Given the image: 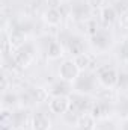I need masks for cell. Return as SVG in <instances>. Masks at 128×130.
<instances>
[{
	"label": "cell",
	"mask_w": 128,
	"mask_h": 130,
	"mask_svg": "<svg viewBox=\"0 0 128 130\" xmlns=\"http://www.w3.org/2000/svg\"><path fill=\"white\" fill-rule=\"evenodd\" d=\"M95 86H96V74H92L89 71H81L72 83L74 91L77 94H81V95L92 94L95 91Z\"/></svg>",
	"instance_id": "1"
},
{
	"label": "cell",
	"mask_w": 128,
	"mask_h": 130,
	"mask_svg": "<svg viewBox=\"0 0 128 130\" xmlns=\"http://www.w3.org/2000/svg\"><path fill=\"white\" fill-rule=\"evenodd\" d=\"M118 76H119V71H116L110 65H102L96 71L98 82L105 88H115L116 83H118Z\"/></svg>",
	"instance_id": "2"
},
{
	"label": "cell",
	"mask_w": 128,
	"mask_h": 130,
	"mask_svg": "<svg viewBox=\"0 0 128 130\" xmlns=\"http://www.w3.org/2000/svg\"><path fill=\"white\" fill-rule=\"evenodd\" d=\"M80 68L78 65L75 64L74 59H66L60 64V68H59V77L65 80V82H69V83H74V80L78 77L80 74Z\"/></svg>",
	"instance_id": "3"
},
{
	"label": "cell",
	"mask_w": 128,
	"mask_h": 130,
	"mask_svg": "<svg viewBox=\"0 0 128 130\" xmlns=\"http://www.w3.org/2000/svg\"><path fill=\"white\" fill-rule=\"evenodd\" d=\"M33 55H35L33 45H30V44L26 42L23 47H20V48L15 50L12 59H14L15 65H18V67H21V68H26V67L30 65V62H32V59H33Z\"/></svg>",
	"instance_id": "4"
},
{
	"label": "cell",
	"mask_w": 128,
	"mask_h": 130,
	"mask_svg": "<svg viewBox=\"0 0 128 130\" xmlns=\"http://www.w3.org/2000/svg\"><path fill=\"white\" fill-rule=\"evenodd\" d=\"M71 14L78 21H86L91 18L92 8L88 3V0H75L71 3Z\"/></svg>",
	"instance_id": "5"
},
{
	"label": "cell",
	"mask_w": 128,
	"mask_h": 130,
	"mask_svg": "<svg viewBox=\"0 0 128 130\" xmlns=\"http://www.w3.org/2000/svg\"><path fill=\"white\" fill-rule=\"evenodd\" d=\"M48 107L53 113L63 115L71 109V98H68V95H56L50 100Z\"/></svg>",
	"instance_id": "6"
},
{
	"label": "cell",
	"mask_w": 128,
	"mask_h": 130,
	"mask_svg": "<svg viewBox=\"0 0 128 130\" xmlns=\"http://www.w3.org/2000/svg\"><path fill=\"white\" fill-rule=\"evenodd\" d=\"M91 44L95 47L96 50L104 52V50H107L112 45V35L107 32V30L99 29L95 35L91 36Z\"/></svg>",
	"instance_id": "7"
},
{
	"label": "cell",
	"mask_w": 128,
	"mask_h": 130,
	"mask_svg": "<svg viewBox=\"0 0 128 130\" xmlns=\"http://www.w3.org/2000/svg\"><path fill=\"white\" fill-rule=\"evenodd\" d=\"M112 112V104L109 100H98L91 106V115L95 120H105Z\"/></svg>",
	"instance_id": "8"
},
{
	"label": "cell",
	"mask_w": 128,
	"mask_h": 130,
	"mask_svg": "<svg viewBox=\"0 0 128 130\" xmlns=\"http://www.w3.org/2000/svg\"><path fill=\"white\" fill-rule=\"evenodd\" d=\"M66 47H68L69 53L74 58H77V56H80V55L84 53L86 44H84V39L80 35H69L68 39H66Z\"/></svg>",
	"instance_id": "9"
},
{
	"label": "cell",
	"mask_w": 128,
	"mask_h": 130,
	"mask_svg": "<svg viewBox=\"0 0 128 130\" xmlns=\"http://www.w3.org/2000/svg\"><path fill=\"white\" fill-rule=\"evenodd\" d=\"M44 52H45L47 58H50V59H57V58H60V56L63 55V50H62L60 42L54 41L53 38H45Z\"/></svg>",
	"instance_id": "10"
},
{
	"label": "cell",
	"mask_w": 128,
	"mask_h": 130,
	"mask_svg": "<svg viewBox=\"0 0 128 130\" xmlns=\"http://www.w3.org/2000/svg\"><path fill=\"white\" fill-rule=\"evenodd\" d=\"M9 44L15 50L20 48V47H23L26 44V32L23 29H20V27L12 29L11 33H9Z\"/></svg>",
	"instance_id": "11"
},
{
	"label": "cell",
	"mask_w": 128,
	"mask_h": 130,
	"mask_svg": "<svg viewBox=\"0 0 128 130\" xmlns=\"http://www.w3.org/2000/svg\"><path fill=\"white\" fill-rule=\"evenodd\" d=\"M50 127L51 121L45 113L38 112L32 117V130H50Z\"/></svg>",
	"instance_id": "12"
},
{
	"label": "cell",
	"mask_w": 128,
	"mask_h": 130,
	"mask_svg": "<svg viewBox=\"0 0 128 130\" xmlns=\"http://www.w3.org/2000/svg\"><path fill=\"white\" fill-rule=\"evenodd\" d=\"M96 121L91 113H80L77 118V129L80 130H95Z\"/></svg>",
	"instance_id": "13"
},
{
	"label": "cell",
	"mask_w": 128,
	"mask_h": 130,
	"mask_svg": "<svg viewBox=\"0 0 128 130\" xmlns=\"http://www.w3.org/2000/svg\"><path fill=\"white\" fill-rule=\"evenodd\" d=\"M71 85H72V83L65 82V80L60 79L59 82H54V83L51 85L50 94H51L53 97H56V95H68V94L71 92Z\"/></svg>",
	"instance_id": "14"
},
{
	"label": "cell",
	"mask_w": 128,
	"mask_h": 130,
	"mask_svg": "<svg viewBox=\"0 0 128 130\" xmlns=\"http://www.w3.org/2000/svg\"><path fill=\"white\" fill-rule=\"evenodd\" d=\"M44 20L50 26H57L62 21V12L59 11V8H48L44 12Z\"/></svg>",
	"instance_id": "15"
},
{
	"label": "cell",
	"mask_w": 128,
	"mask_h": 130,
	"mask_svg": "<svg viewBox=\"0 0 128 130\" xmlns=\"http://www.w3.org/2000/svg\"><path fill=\"white\" fill-rule=\"evenodd\" d=\"M88 101H89V100L84 97V95L75 92V95L71 97V109H74V110H77V112H80V113H84V109L89 106Z\"/></svg>",
	"instance_id": "16"
},
{
	"label": "cell",
	"mask_w": 128,
	"mask_h": 130,
	"mask_svg": "<svg viewBox=\"0 0 128 130\" xmlns=\"http://www.w3.org/2000/svg\"><path fill=\"white\" fill-rule=\"evenodd\" d=\"M27 123V113L24 110H17L11 113V126L14 129H23Z\"/></svg>",
	"instance_id": "17"
},
{
	"label": "cell",
	"mask_w": 128,
	"mask_h": 130,
	"mask_svg": "<svg viewBox=\"0 0 128 130\" xmlns=\"http://www.w3.org/2000/svg\"><path fill=\"white\" fill-rule=\"evenodd\" d=\"M116 18H118V12L113 6H104L101 9V20L104 24H112L116 21Z\"/></svg>",
	"instance_id": "18"
},
{
	"label": "cell",
	"mask_w": 128,
	"mask_h": 130,
	"mask_svg": "<svg viewBox=\"0 0 128 130\" xmlns=\"http://www.w3.org/2000/svg\"><path fill=\"white\" fill-rule=\"evenodd\" d=\"M74 61H75V64L78 65L80 71H86V68L91 65V58H89L86 53H83V55H80V56L74 58Z\"/></svg>",
	"instance_id": "19"
},
{
	"label": "cell",
	"mask_w": 128,
	"mask_h": 130,
	"mask_svg": "<svg viewBox=\"0 0 128 130\" xmlns=\"http://www.w3.org/2000/svg\"><path fill=\"white\" fill-rule=\"evenodd\" d=\"M116 86L119 89H128V71H119Z\"/></svg>",
	"instance_id": "20"
},
{
	"label": "cell",
	"mask_w": 128,
	"mask_h": 130,
	"mask_svg": "<svg viewBox=\"0 0 128 130\" xmlns=\"http://www.w3.org/2000/svg\"><path fill=\"white\" fill-rule=\"evenodd\" d=\"M17 95L15 94H12V92H5L3 94V107L6 109V107H12V104H15L17 103Z\"/></svg>",
	"instance_id": "21"
},
{
	"label": "cell",
	"mask_w": 128,
	"mask_h": 130,
	"mask_svg": "<svg viewBox=\"0 0 128 130\" xmlns=\"http://www.w3.org/2000/svg\"><path fill=\"white\" fill-rule=\"evenodd\" d=\"M84 26H86V30H88V33H89L91 36H92V35H95V33L99 30L98 23H96L95 20H92V18L86 20V21H84Z\"/></svg>",
	"instance_id": "22"
},
{
	"label": "cell",
	"mask_w": 128,
	"mask_h": 130,
	"mask_svg": "<svg viewBox=\"0 0 128 130\" xmlns=\"http://www.w3.org/2000/svg\"><path fill=\"white\" fill-rule=\"evenodd\" d=\"M95 130H116L113 121H109L107 118L105 120H99V124H96Z\"/></svg>",
	"instance_id": "23"
},
{
	"label": "cell",
	"mask_w": 128,
	"mask_h": 130,
	"mask_svg": "<svg viewBox=\"0 0 128 130\" xmlns=\"http://www.w3.org/2000/svg\"><path fill=\"white\" fill-rule=\"evenodd\" d=\"M118 110H119V113H121V115L127 117V115H128V98H122V100H119Z\"/></svg>",
	"instance_id": "24"
},
{
	"label": "cell",
	"mask_w": 128,
	"mask_h": 130,
	"mask_svg": "<svg viewBox=\"0 0 128 130\" xmlns=\"http://www.w3.org/2000/svg\"><path fill=\"white\" fill-rule=\"evenodd\" d=\"M119 23H121V26H122V27L128 29V9H127V11H124V12L121 14V17H119Z\"/></svg>",
	"instance_id": "25"
},
{
	"label": "cell",
	"mask_w": 128,
	"mask_h": 130,
	"mask_svg": "<svg viewBox=\"0 0 128 130\" xmlns=\"http://www.w3.org/2000/svg\"><path fill=\"white\" fill-rule=\"evenodd\" d=\"M119 53H121L122 59H125V61H128V41H127V42H124V44H122V47H121Z\"/></svg>",
	"instance_id": "26"
},
{
	"label": "cell",
	"mask_w": 128,
	"mask_h": 130,
	"mask_svg": "<svg viewBox=\"0 0 128 130\" xmlns=\"http://www.w3.org/2000/svg\"><path fill=\"white\" fill-rule=\"evenodd\" d=\"M88 3L91 5L92 9H95V8H101L104 5V0H88Z\"/></svg>",
	"instance_id": "27"
},
{
	"label": "cell",
	"mask_w": 128,
	"mask_h": 130,
	"mask_svg": "<svg viewBox=\"0 0 128 130\" xmlns=\"http://www.w3.org/2000/svg\"><path fill=\"white\" fill-rule=\"evenodd\" d=\"M47 5H48V8H59L60 0H47Z\"/></svg>",
	"instance_id": "28"
},
{
	"label": "cell",
	"mask_w": 128,
	"mask_h": 130,
	"mask_svg": "<svg viewBox=\"0 0 128 130\" xmlns=\"http://www.w3.org/2000/svg\"><path fill=\"white\" fill-rule=\"evenodd\" d=\"M122 130H128V123H125V124H124V127H122Z\"/></svg>",
	"instance_id": "29"
},
{
	"label": "cell",
	"mask_w": 128,
	"mask_h": 130,
	"mask_svg": "<svg viewBox=\"0 0 128 130\" xmlns=\"http://www.w3.org/2000/svg\"><path fill=\"white\" fill-rule=\"evenodd\" d=\"M77 130H80V129H77Z\"/></svg>",
	"instance_id": "30"
}]
</instances>
